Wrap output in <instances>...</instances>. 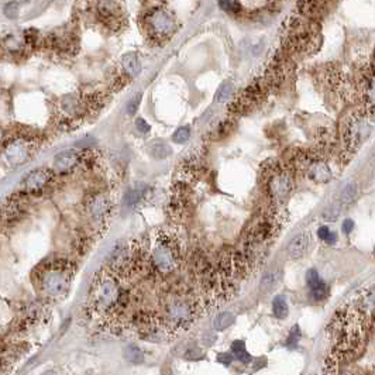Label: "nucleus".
I'll return each instance as SVG.
<instances>
[{
  "mask_svg": "<svg viewBox=\"0 0 375 375\" xmlns=\"http://www.w3.org/2000/svg\"><path fill=\"white\" fill-rule=\"evenodd\" d=\"M130 294L120 284V276L110 270H102L94 275L89 304L94 312L99 314H114L128 305Z\"/></svg>",
  "mask_w": 375,
  "mask_h": 375,
  "instance_id": "f257e3e1",
  "label": "nucleus"
},
{
  "mask_svg": "<svg viewBox=\"0 0 375 375\" xmlns=\"http://www.w3.org/2000/svg\"><path fill=\"white\" fill-rule=\"evenodd\" d=\"M320 27L316 20L304 16H295L288 20L284 32V46L292 54L312 52L319 44Z\"/></svg>",
  "mask_w": 375,
  "mask_h": 375,
  "instance_id": "f03ea898",
  "label": "nucleus"
},
{
  "mask_svg": "<svg viewBox=\"0 0 375 375\" xmlns=\"http://www.w3.org/2000/svg\"><path fill=\"white\" fill-rule=\"evenodd\" d=\"M37 275L41 294L50 299H58L70 290L74 266L65 260H54L51 262H44Z\"/></svg>",
  "mask_w": 375,
  "mask_h": 375,
  "instance_id": "7ed1b4c3",
  "label": "nucleus"
},
{
  "mask_svg": "<svg viewBox=\"0 0 375 375\" xmlns=\"http://www.w3.org/2000/svg\"><path fill=\"white\" fill-rule=\"evenodd\" d=\"M164 323L168 332L185 330L198 318L199 304L189 295L171 294L164 298Z\"/></svg>",
  "mask_w": 375,
  "mask_h": 375,
  "instance_id": "20e7f679",
  "label": "nucleus"
},
{
  "mask_svg": "<svg viewBox=\"0 0 375 375\" xmlns=\"http://www.w3.org/2000/svg\"><path fill=\"white\" fill-rule=\"evenodd\" d=\"M262 186L271 204L274 208H280L294 190L292 171L281 162H268L262 168Z\"/></svg>",
  "mask_w": 375,
  "mask_h": 375,
  "instance_id": "39448f33",
  "label": "nucleus"
},
{
  "mask_svg": "<svg viewBox=\"0 0 375 375\" xmlns=\"http://www.w3.org/2000/svg\"><path fill=\"white\" fill-rule=\"evenodd\" d=\"M371 120L372 118L362 109L352 112L347 118L343 132V156H352L361 144L367 141L372 132Z\"/></svg>",
  "mask_w": 375,
  "mask_h": 375,
  "instance_id": "423d86ee",
  "label": "nucleus"
},
{
  "mask_svg": "<svg viewBox=\"0 0 375 375\" xmlns=\"http://www.w3.org/2000/svg\"><path fill=\"white\" fill-rule=\"evenodd\" d=\"M180 262V246L174 236L160 233L152 248V264L161 274L174 272Z\"/></svg>",
  "mask_w": 375,
  "mask_h": 375,
  "instance_id": "0eeeda50",
  "label": "nucleus"
},
{
  "mask_svg": "<svg viewBox=\"0 0 375 375\" xmlns=\"http://www.w3.org/2000/svg\"><path fill=\"white\" fill-rule=\"evenodd\" d=\"M270 92L268 86L264 82V79H257L252 84L247 86L242 92L236 96L233 102L230 103V113L234 116L246 114L251 110H254L260 103L262 102Z\"/></svg>",
  "mask_w": 375,
  "mask_h": 375,
  "instance_id": "6e6552de",
  "label": "nucleus"
},
{
  "mask_svg": "<svg viewBox=\"0 0 375 375\" xmlns=\"http://www.w3.org/2000/svg\"><path fill=\"white\" fill-rule=\"evenodd\" d=\"M357 85V99L361 100V109L367 112L371 118H375V70L370 66L362 70Z\"/></svg>",
  "mask_w": 375,
  "mask_h": 375,
  "instance_id": "1a4fd4ad",
  "label": "nucleus"
},
{
  "mask_svg": "<svg viewBox=\"0 0 375 375\" xmlns=\"http://www.w3.org/2000/svg\"><path fill=\"white\" fill-rule=\"evenodd\" d=\"M148 24L151 30L158 37H168L175 32V20L174 17L162 8L154 10L148 16Z\"/></svg>",
  "mask_w": 375,
  "mask_h": 375,
  "instance_id": "9d476101",
  "label": "nucleus"
},
{
  "mask_svg": "<svg viewBox=\"0 0 375 375\" xmlns=\"http://www.w3.org/2000/svg\"><path fill=\"white\" fill-rule=\"evenodd\" d=\"M285 65H286V61L282 54H276V56L268 65L266 75L262 79L270 90L278 89L282 85V82L285 80Z\"/></svg>",
  "mask_w": 375,
  "mask_h": 375,
  "instance_id": "9b49d317",
  "label": "nucleus"
},
{
  "mask_svg": "<svg viewBox=\"0 0 375 375\" xmlns=\"http://www.w3.org/2000/svg\"><path fill=\"white\" fill-rule=\"evenodd\" d=\"M109 210V202L104 196H96L94 199H90V202L88 204V213H89L90 219L98 222V223H103L108 219Z\"/></svg>",
  "mask_w": 375,
  "mask_h": 375,
  "instance_id": "f8f14e48",
  "label": "nucleus"
},
{
  "mask_svg": "<svg viewBox=\"0 0 375 375\" xmlns=\"http://www.w3.org/2000/svg\"><path fill=\"white\" fill-rule=\"evenodd\" d=\"M306 284L310 290V295H312L316 300H320L328 296V290L326 286V282L322 280V276L318 274L316 270H309L306 274Z\"/></svg>",
  "mask_w": 375,
  "mask_h": 375,
  "instance_id": "ddd939ff",
  "label": "nucleus"
},
{
  "mask_svg": "<svg viewBox=\"0 0 375 375\" xmlns=\"http://www.w3.org/2000/svg\"><path fill=\"white\" fill-rule=\"evenodd\" d=\"M310 244V234L309 233H300L296 237H294L288 244V256L292 260L304 257L308 251V247Z\"/></svg>",
  "mask_w": 375,
  "mask_h": 375,
  "instance_id": "4468645a",
  "label": "nucleus"
},
{
  "mask_svg": "<svg viewBox=\"0 0 375 375\" xmlns=\"http://www.w3.org/2000/svg\"><path fill=\"white\" fill-rule=\"evenodd\" d=\"M323 3L324 0H299L298 8H299L300 16L310 18V20H316L320 16L322 10H323Z\"/></svg>",
  "mask_w": 375,
  "mask_h": 375,
  "instance_id": "2eb2a0df",
  "label": "nucleus"
},
{
  "mask_svg": "<svg viewBox=\"0 0 375 375\" xmlns=\"http://www.w3.org/2000/svg\"><path fill=\"white\" fill-rule=\"evenodd\" d=\"M50 180V174L46 170H36V171L30 172L27 175V178L24 180V186L27 190H40L46 186Z\"/></svg>",
  "mask_w": 375,
  "mask_h": 375,
  "instance_id": "dca6fc26",
  "label": "nucleus"
},
{
  "mask_svg": "<svg viewBox=\"0 0 375 375\" xmlns=\"http://www.w3.org/2000/svg\"><path fill=\"white\" fill-rule=\"evenodd\" d=\"M78 162V154L75 151H64L55 156L54 168L58 172H66L72 170Z\"/></svg>",
  "mask_w": 375,
  "mask_h": 375,
  "instance_id": "f3484780",
  "label": "nucleus"
},
{
  "mask_svg": "<svg viewBox=\"0 0 375 375\" xmlns=\"http://www.w3.org/2000/svg\"><path fill=\"white\" fill-rule=\"evenodd\" d=\"M27 154H28L27 152V147L24 146L23 142H14V144H12L8 148V152H6L8 161L14 165L24 162L26 158H27Z\"/></svg>",
  "mask_w": 375,
  "mask_h": 375,
  "instance_id": "a211bd4d",
  "label": "nucleus"
},
{
  "mask_svg": "<svg viewBox=\"0 0 375 375\" xmlns=\"http://www.w3.org/2000/svg\"><path fill=\"white\" fill-rule=\"evenodd\" d=\"M123 356H124V360L130 364H134V366H138V364H142L144 362V352L141 350L140 347L137 344H128L123 352Z\"/></svg>",
  "mask_w": 375,
  "mask_h": 375,
  "instance_id": "6ab92c4d",
  "label": "nucleus"
},
{
  "mask_svg": "<svg viewBox=\"0 0 375 375\" xmlns=\"http://www.w3.org/2000/svg\"><path fill=\"white\" fill-rule=\"evenodd\" d=\"M122 64H123V68L124 70L130 75V76H137L140 74L141 70V64L138 61V56L136 54H126L123 55L122 58Z\"/></svg>",
  "mask_w": 375,
  "mask_h": 375,
  "instance_id": "aec40b11",
  "label": "nucleus"
},
{
  "mask_svg": "<svg viewBox=\"0 0 375 375\" xmlns=\"http://www.w3.org/2000/svg\"><path fill=\"white\" fill-rule=\"evenodd\" d=\"M272 313H274V316H275L276 319H280V320L285 319V318L288 316V313H290V308H288V302H286L285 296L278 295V296L274 298Z\"/></svg>",
  "mask_w": 375,
  "mask_h": 375,
  "instance_id": "412c9836",
  "label": "nucleus"
},
{
  "mask_svg": "<svg viewBox=\"0 0 375 375\" xmlns=\"http://www.w3.org/2000/svg\"><path fill=\"white\" fill-rule=\"evenodd\" d=\"M232 354L234 356L236 360L242 361V364H250L251 360H252L250 352L246 348V343L242 340H236L234 343L232 344Z\"/></svg>",
  "mask_w": 375,
  "mask_h": 375,
  "instance_id": "4be33fe9",
  "label": "nucleus"
},
{
  "mask_svg": "<svg viewBox=\"0 0 375 375\" xmlns=\"http://www.w3.org/2000/svg\"><path fill=\"white\" fill-rule=\"evenodd\" d=\"M358 195V186L356 182H350L347 184L344 189L342 190V195H340V204L342 206H347V204H352L356 200V198Z\"/></svg>",
  "mask_w": 375,
  "mask_h": 375,
  "instance_id": "5701e85b",
  "label": "nucleus"
},
{
  "mask_svg": "<svg viewBox=\"0 0 375 375\" xmlns=\"http://www.w3.org/2000/svg\"><path fill=\"white\" fill-rule=\"evenodd\" d=\"M150 154L151 156H154L156 160H164L166 156H171L172 150L168 144H165L164 141H156L150 146Z\"/></svg>",
  "mask_w": 375,
  "mask_h": 375,
  "instance_id": "b1692460",
  "label": "nucleus"
},
{
  "mask_svg": "<svg viewBox=\"0 0 375 375\" xmlns=\"http://www.w3.org/2000/svg\"><path fill=\"white\" fill-rule=\"evenodd\" d=\"M234 323V314L232 312H222L216 316V319L213 320V328L218 332L226 330Z\"/></svg>",
  "mask_w": 375,
  "mask_h": 375,
  "instance_id": "393cba45",
  "label": "nucleus"
},
{
  "mask_svg": "<svg viewBox=\"0 0 375 375\" xmlns=\"http://www.w3.org/2000/svg\"><path fill=\"white\" fill-rule=\"evenodd\" d=\"M234 92V85H233V82H230V80H226V82H223L220 88L218 89V92H216V102L219 103H224L228 102V99L232 98V94Z\"/></svg>",
  "mask_w": 375,
  "mask_h": 375,
  "instance_id": "a878e982",
  "label": "nucleus"
},
{
  "mask_svg": "<svg viewBox=\"0 0 375 375\" xmlns=\"http://www.w3.org/2000/svg\"><path fill=\"white\" fill-rule=\"evenodd\" d=\"M281 281V272L280 271H272V272H266L262 280H261V290H274Z\"/></svg>",
  "mask_w": 375,
  "mask_h": 375,
  "instance_id": "bb28decb",
  "label": "nucleus"
},
{
  "mask_svg": "<svg viewBox=\"0 0 375 375\" xmlns=\"http://www.w3.org/2000/svg\"><path fill=\"white\" fill-rule=\"evenodd\" d=\"M340 213H342V204L337 202V204H330L328 209L323 212V219L326 222H334L340 216Z\"/></svg>",
  "mask_w": 375,
  "mask_h": 375,
  "instance_id": "cd10ccee",
  "label": "nucleus"
},
{
  "mask_svg": "<svg viewBox=\"0 0 375 375\" xmlns=\"http://www.w3.org/2000/svg\"><path fill=\"white\" fill-rule=\"evenodd\" d=\"M142 198V192L138 190V189H130L127 190L124 195V204L132 208L134 204H137L140 202V199Z\"/></svg>",
  "mask_w": 375,
  "mask_h": 375,
  "instance_id": "c85d7f7f",
  "label": "nucleus"
},
{
  "mask_svg": "<svg viewBox=\"0 0 375 375\" xmlns=\"http://www.w3.org/2000/svg\"><path fill=\"white\" fill-rule=\"evenodd\" d=\"M219 6L227 13H238L242 10V4L238 0H219Z\"/></svg>",
  "mask_w": 375,
  "mask_h": 375,
  "instance_id": "c756f323",
  "label": "nucleus"
},
{
  "mask_svg": "<svg viewBox=\"0 0 375 375\" xmlns=\"http://www.w3.org/2000/svg\"><path fill=\"white\" fill-rule=\"evenodd\" d=\"M233 124H234V122L233 120H224V122H222L219 124V127L216 128V132H214V138H223V137H226L227 134L232 132V128H233Z\"/></svg>",
  "mask_w": 375,
  "mask_h": 375,
  "instance_id": "7c9ffc66",
  "label": "nucleus"
},
{
  "mask_svg": "<svg viewBox=\"0 0 375 375\" xmlns=\"http://www.w3.org/2000/svg\"><path fill=\"white\" fill-rule=\"evenodd\" d=\"M189 137H190V130H189V127H180L174 136H172V140L175 141V142H178V144H184V142H186L189 140Z\"/></svg>",
  "mask_w": 375,
  "mask_h": 375,
  "instance_id": "2f4dec72",
  "label": "nucleus"
},
{
  "mask_svg": "<svg viewBox=\"0 0 375 375\" xmlns=\"http://www.w3.org/2000/svg\"><path fill=\"white\" fill-rule=\"evenodd\" d=\"M299 338H300V330H299V326H294L292 330H290V336L286 338V347L288 348H294V347H296L298 342H299Z\"/></svg>",
  "mask_w": 375,
  "mask_h": 375,
  "instance_id": "473e14b6",
  "label": "nucleus"
},
{
  "mask_svg": "<svg viewBox=\"0 0 375 375\" xmlns=\"http://www.w3.org/2000/svg\"><path fill=\"white\" fill-rule=\"evenodd\" d=\"M4 14L8 18H12V20H14L18 17V3L16 2H10L8 3L6 6H4Z\"/></svg>",
  "mask_w": 375,
  "mask_h": 375,
  "instance_id": "72a5a7b5",
  "label": "nucleus"
},
{
  "mask_svg": "<svg viewBox=\"0 0 375 375\" xmlns=\"http://www.w3.org/2000/svg\"><path fill=\"white\" fill-rule=\"evenodd\" d=\"M140 102H141V94H136L130 99V102H128V104H127V113L128 114H134L136 112H137V109H138V106H140Z\"/></svg>",
  "mask_w": 375,
  "mask_h": 375,
  "instance_id": "f704fd0d",
  "label": "nucleus"
},
{
  "mask_svg": "<svg viewBox=\"0 0 375 375\" xmlns=\"http://www.w3.org/2000/svg\"><path fill=\"white\" fill-rule=\"evenodd\" d=\"M216 360H218V362L223 364V366H230L234 361V356L232 352H219Z\"/></svg>",
  "mask_w": 375,
  "mask_h": 375,
  "instance_id": "c9c22d12",
  "label": "nucleus"
},
{
  "mask_svg": "<svg viewBox=\"0 0 375 375\" xmlns=\"http://www.w3.org/2000/svg\"><path fill=\"white\" fill-rule=\"evenodd\" d=\"M185 357H186L188 360H199L202 357V350H200L199 347H190V348H188L186 350Z\"/></svg>",
  "mask_w": 375,
  "mask_h": 375,
  "instance_id": "e433bc0d",
  "label": "nucleus"
},
{
  "mask_svg": "<svg viewBox=\"0 0 375 375\" xmlns=\"http://www.w3.org/2000/svg\"><path fill=\"white\" fill-rule=\"evenodd\" d=\"M136 127H137V130L140 132V133H147L150 132V126L148 123L146 122V120H142V118H137L136 120Z\"/></svg>",
  "mask_w": 375,
  "mask_h": 375,
  "instance_id": "4c0bfd02",
  "label": "nucleus"
},
{
  "mask_svg": "<svg viewBox=\"0 0 375 375\" xmlns=\"http://www.w3.org/2000/svg\"><path fill=\"white\" fill-rule=\"evenodd\" d=\"M352 228H354V222L350 219L344 220L343 222V232L346 234H348V233H352Z\"/></svg>",
  "mask_w": 375,
  "mask_h": 375,
  "instance_id": "58836bf2",
  "label": "nucleus"
},
{
  "mask_svg": "<svg viewBox=\"0 0 375 375\" xmlns=\"http://www.w3.org/2000/svg\"><path fill=\"white\" fill-rule=\"evenodd\" d=\"M318 236H319V238H320V240L326 242V240H328V237L330 236V230H328V227H320V228L318 230Z\"/></svg>",
  "mask_w": 375,
  "mask_h": 375,
  "instance_id": "ea45409f",
  "label": "nucleus"
},
{
  "mask_svg": "<svg viewBox=\"0 0 375 375\" xmlns=\"http://www.w3.org/2000/svg\"><path fill=\"white\" fill-rule=\"evenodd\" d=\"M41 375H56V374H55L54 371H46L44 374H41Z\"/></svg>",
  "mask_w": 375,
  "mask_h": 375,
  "instance_id": "a19ab883",
  "label": "nucleus"
},
{
  "mask_svg": "<svg viewBox=\"0 0 375 375\" xmlns=\"http://www.w3.org/2000/svg\"><path fill=\"white\" fill-rule=\"evenodd\" d=\"M372 68L375 70V55H374V62H372Z\"/></svg>",
  "mask_w": 375,
  "mask_h": 375,
  "instance_id": "79ce46f5",
  "label": "nucleus"
}]
</instances>
